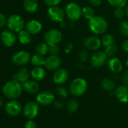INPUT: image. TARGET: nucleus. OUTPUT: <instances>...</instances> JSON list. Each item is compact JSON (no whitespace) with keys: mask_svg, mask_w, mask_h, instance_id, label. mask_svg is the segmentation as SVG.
Returning <instances> with one entry per match:
<instances>
[{"mask_svg":"<svg viewBox=\"0 0 128 128\" xmlns=\"http://www.w3.org/2000/svg\"><path fill=\"white\" fill-rule=\"evenodd\" d=\"M25 28L26 30H27L30 34L36 35L42 31V24L40 21L37 20H31L26 24Z\"/></svg>","mask_w":128,"mask_h":128,"instance_id":"nucleus-18","label":"nucleus"},{"mask_svg":"<svg viewBox=\"0 0 128 128\" xmlns=\"http://www.w3.org/2000/svg\"><path fill=\"white\" fill-rule=\"evenodd\" d=\"M114 42H115V39H114V36L112 35H110V34L104 35L101 38L102 45H103L106 48L111 45V44H114Z\"/></svg>","mask_w":128,"mask_h":128,"instance_id":"nucleus-29","label":"nucleus"},{"mask_svg":"<svg viewBox=\"0 0 128 128\" xmlns=\"http://www.w3.org/2000/svg\"><path fill=\"white\" fill-rule=\"evenodd\" d=\"M114 95L119 102L122 103L128 102V86L120 85L115 89Z\"/></svg>","mask_w":128,"mask_h":128,"instance_id":"nucleus-17","label":"nucleus"},{"mask_svg":"<svg viewBox=\"0 0 128 128\" xmlns=\"http://www.w3.org/2000/svg\"><path fill=\"white\" fill-rule=\"evenodd\" d=\"M62 39V32L56 29L48 30L44 35V42L48 45L58 44Z\"/></svg>","mask_w":128,"mask_h":128,"instance_id":"nucleus-8","label":"nucleus"},{"mask_svg":"<svg viewBox=\"0 0 128 128\" xmlns=\"http://www.w3.org/2000/svg\"><path fill=\"white\" fill-rule=\"evenodd\" d=\"M108 67L113 73H119L123 70V64L117 57H112L108 60Z\"/></svg>","mask_w":128,"mask_h":128,"instance_id":"nucleus-19","label":"nucleus"},{"mask_svg":"<svg viewBox=\"0 0 128 128\" xmlns=\"http://www.w3.org/2000/svg\"><path fill=\"white\" fill-rule=\"evenodd\" d=\"M108 2L113 7L116 8H124L126 6L128 0H107Z\"/></svg>","mask_w":128,"mask_h":128,"instance_id":"nucleus-31","label":"nucleus"},{"mask_svg":"<svg viewBox=\"0 0 128 128\" xmlns=\"http://www.w3.org/2000/svg\"><path fill=\"white\" fill-rule=\"evenodd\" d=\"M121 80H122V82L124 85L128 86V70L125 71L123 73L122 77H121Z\"/></svg>","mask_w":128,"mask_h":128,"instance_id":"nucleus-41","label":"nucleus"},{"mask_svg":"<svg viewBox=\"0 0 128 128\" xmlns=\"http://www.w3.org/2000/svg\"><path fill=\"white\" fill-rule=\"evenodd\" d=\"M107 58L108 56L105 52L96 51L92 55L90 58V64L94 68H101L106 64Z\"/></svg>","mask_w":128,"mask_h":128,"instance_id":"nucleus-12","label":"nucleus"},{"mask_svg":"<svg viewBox=\"0 0 128 128\" xmlns=\"http://www.w3.org/2000/svg\"><path fill=\"white\" fill-rule=\"evenodd\" d=\"M69 79V72L65 69H58L53 75V81L55 84L62 85Z\"/></svg>","mask_w":128,"mask_h":128,"instance_id":"nucleus-14","label":"nucleus"},{"mask_svg":"<svg viewBox=\"0 0 128 128\" xmlns=\"http://www.w3.org/2000/svg\"><path fill=\"white\" fill-rule=\"evenodd\" d=\"M23 85L18 81L12 80L7 82L2 88L4 96L11 100H15L20 96L23 91Z\"/></svg>","mask_w":128,"mask_h":128,"instance_id":"nucleus-1","label":"nucleus"},{"mask_svg":"<svg viewBox=\"0 0 128 128\" xmlns=\"http://www.w3.org/2000/svg\"><path fill=\"white\" fill-rule=\"evenodd\" d=\"M114 15L118 19L123 18L125 15L124 9H123V8H116L114 10Z\"/></svg>","mask_w":128,"mask_h":128,"instance_id":"nucleus-35","label":"nucleus"},{"mask_svg":"<svg viewBox=\"0 0 128 128\" xmlns=\"http://www.w3.org/2000/svg\"><path fill=\"white\" fill-rule=\"evenodd\" d=\"M78 57L82 62H85L88 58V53L85 50H82L80 51V53L78 54Z\"/></svg>","mask_w":128,"mask_h":128,"instance_id":"nucleus-38","label":"nucleus"},{"mask_svg":"<svg viewBox=\"0 0 128 128\" xmlns=\"http://www.w3.org/2000/svg\"><path fill=\"white\" fill-rule=\"evenodd\" d=\"M56 94L60 98H66L68 96V91L66 88H64L62 86H60L56 88Z\"/></svg>","mask_w":128,"mask_h":128,"instance_id":"nucleus-34","label":"nucleus"},{"mask_svg":"<svg viewBox=\"0 0 128 128\" xmlns=\"http://www.w3.org/2000/svg\"><path fill=\"white\" fill-rule=\"evenodd\" d=\"M122 48L125 52L128 53V39H126L124 42V43L122 44Z\"/></svg>","mask_w":128,"mask_h":128,"instance_id":"nucleus-43","label":"nucleus"},{"mask_svg":"<svg viewBox=\"0 0 128 128\" xmlns=\"http://www.w3.org/2000/svg\"><path fill=\"white\" fill-rule=\"evenodd\" d=\"M88 90V82L82 78H75L70 87L71 94L75 96H82Z\"/></svg>","mask_w":128,"mask_h":128,"instance_id":"nucleus-3","label":"nucleus"},{"mask_svg":"<svg viewBox=\"0 0 128 128\" xmlns=\"http://www.w3.org/2000/svg\"><path fill=\"white\" fill-rule=\"evenodd\" d=\"M31 77L36 82H41L44 79L46 76V72L42 66L35 67L31 71Z\"/></svg>","mask_w":128,"mask_h":128,"instance_id":"nucleus-22","label":"nucleus"},{"mask_svg":"<svg viewBox=\"0 0 128 128\" xmlns=\"http://www.w3.org/2000/svg\"><path fill=\"white\" fill-rule=\"evenodd\" d=\"M5 110L9 116L16 117L22 112L23 108L21 104L18 101L12 100L6 104Z\"/></svg>","mask_w":128,"mask_h":128,"instance_id":"nucleus-10","label":"nucleus"},{"mask_svg":"<svg viewBox=\"0 0 128 128\" xmlns=\"http://www.w3.org/2000/svg\"><path fill=\"white\" fill-rule=\"evenodd\" d=\"M119 30L123 36L128 37V21L127 20H124L120 24Z\"/></svg>","mask_w":128,"mask_h":128,"instance_id":"nucleus-33","label":"nucleus"},{"mask_svg":"<svg viewBox=\"0 0 128 128\" xmlns=\"http://www.w3.org/2000/svg\"><path fill=\"white\" fill-rule=\"evenodd\" d=\"M0 38H1L2 43L6 47H12L17 41L16 36L14 32L11 30L3 31L0 35Z\"/></svg>","mask_w":128,"mask_h":128,"instance_id":"nucleus-15","label":"nucleus"},{"mask_svg":"<svg viewBox=\"0 0 128 128\" xmlns=\"http://www.w3.org/2000/svg\"><path fill=\"white\" fill-rule=\"evenodd\" d=\"M36 54L42 55V56H45L48 54V51H49V45L44 42V43H40L37 45L36 48Z\"/></svg>","mask_w":128,"mask_h":128,"instance_id":"nucleus-28","label":"nucleus"},{"mask_svg":"<svg viewBox=\"0 0 128 128\" xmlns=\"http://www.w3.org/2000/svg\"><path fill=\"white\" fill-rule=\"evenodd\" d=\"M126 66L128 67V57H127V60H126Z\"/></svg>","mask_w":128,"mask_h":128,"instance_id":"nucleus-48","label":"nucleus"},{"mask_svg":"<svg viewBox=\"0 0 128 128\" xmlns=\"http://www.w3.org/2000/svg\"><path fill=\"white\" fill-rule=\"evenodd\" d=\"M48 18L56 23H61L64 21L66 13L61 8L56 6H50L47 12Z\"/></svg>","mask_w":128,"mask_h":128,"instance_id":"nucleus-6","label":"nucleus"},{"mask_svg":"<svg viewBox=\"0 0 128 128\" xmlns=\"http://www.w3.org/2000/svg\"><path fill=\"white\" fill-rule=\"evenodd\" d=\"M54 107L60 109V108H62L63 105H62V102L61 101H54Z\"/></svg>","mask_w":128,"mask_h":128,"instance_id":"nucleus-44","label":"nucleus"},{"mask_svg":"<svg viewBox=\"0 0 128 128\" xmlns=\"http://www.w3.org/2000/svg\"><path fill=\"white\" fill-rule=\"evenodd\" d=\"M124 12H125V15L128 17V6H125V8H124Z\"/></svg>","mask_w":128,"mask_h":128,"instance_id":"nucleus-46","label":"nucleus"},{"mask_svg":"<svg viewBox=\"0 0 128 128\" xmlns=\"http://www.w3.org/2000/svg\"><path fill=\"white\" fill-rule=\"evenodd\" d=\"M30 76H31V73L30 72L28 69L23 67L20 69L19 71L13 76V79L23 84L29 80Z\"/></svg>","mask_w":128,"mask_h":128,"instance_id":"nucleus-20","label":"nucleus"},{"mask_svg":"<svg viewBox=\"0 0 128 128\" xmlns=\"http://www.w3.org/2000/svg\"><path fill=\"white\" fill-rule=\"evenodd\" d=\"M72 48H73V46H72V44H68L66 45V51H67V52H68V50L71 51V50H72Z\"/></svg>","mask_w":128,"mask_h":128,"instance_id":"nucleus-45","label":"nucleus"},{"mask_svg":"<svg viewBox=\"0 0 128 128\" xmlns=\"http://www.w3.org/2000/svg\"><path fill=\"white\" fill-rule=\"evenodd\" d=\"M89 3L93 7H99L101 6L102 0H88Z\"/></svg>","mask_w":128,"mask_h":128,"instance_id":"nucleus-42","label":"nucleus"},{"mask_svg":"<svg viewBox=\"0 0 128 128\" xmlns=\"http://www.w3.org/2000/svg\"><path fill=\"white\" fill-rule=\"evenodd\" d=\"M55 101V96L54 94L48 90H44L38 94L36 96V102L42 106H49L54 103Z\"/></svg>","mask_w":128,"mask_h":128,"instance_id":"nucleus-9","label":"nucleus"},{"mask_svg":"<svg viewBox=\"0 0 128 128\" xmlns=\"http://www.w3.org/2000/svg\"><path fill=\"white\" fill-rule=\"evenodd\" d=\"M31 60V55L29 52L22 50L16 53L12 56V62L17 66H25L28 64Z\"/></svg>","mask_w":128,"mask_h":128,"instance_id":"nucleus-11","label":"nucleus"},{"mask_svg":"<svg viewBox=\"0 0 128 128\" xmlns=\"http://www.w3.org/2000/svg\"><path fill=\"white\" fill-rule=\"evenodd\" d=\"M2 106H3V100L1 97H0V108H1Z\"/></svg>","mask_w":128,"mask_h":128,"instance_id":"nucleus-47","label":"nucleus"},{"mask_svg":"<svg viewBox=\"0 0 128 128\" xmlns=\"http://www.w3.org/2000/svg\"><path fill=\"white\" fill-rule=\"evenodd\" d=\"M44 3L48 6H56L60 4L62 0H44Z\"/></svg>","mask_w":128,"mask_h":128,"instance_id":"nucleus-37","label":"nucleus"},{"mask_svg":"<svg viewBox=\"0 0 128 128\" xmlns=\"http://www.w3.org/2000/svg\"><path fill=\"white\" fill-rule=\"evenodd\" d=\"M39 111V104L37 102L33 101L27 102L23 108V113L27 119L36 118L38 116Z\"/></svg>","mask_w":128,"mask_h":128,"instance_id":"nucleus-7","label":"nucleus"},{"mask_svg":"<svg viewBox=\"0 0 128 128\" xmlns=\"http://www.w3.org/2000/svg\"><path fill=\"white\" fill-rule=\"evenodd\" d=\"M118 46L115 45L114 44H111V45L106 47L104 52L106 53V56L108 57L112 58V57H114V56L116 55V54L118 53Z\"/></svg>","mask_w":128,"mask_h":128,"instance_id":"nucleus-30","label":"nucleus"},{"mask_svg":"<svg viewBox=\"0 0 128 128\" xmlns=\"http://www.w3.org/2000/svg\"><path fill=\"white\" fill-rule=\"evenodd\" d=\"M7 22H8V19L6 18V17L2 13H0V29L4 27L7 24Z\"/></svg>","mask_w":128,"mask_h":128,"instance_id":"nucleus-40","label":"nucleus"},{"mask_svg":"<svg viewBox=\"0 0 128 128\" xmlns=\"http://www.w3.org/2000/svg\"><path fill=\"white\" fill-rule=\"evenodd\" d=\"M60 52V48L57 44H54V45H49V51L50 55H58Z\"/></svg>","mask_w":128,"mask_h":128,"instance_id":"nucleus-36","label":"nucleus"},{"mask_svg":"<svg viewBox=\"0 0 128 128\" xmlns=\"http://www.w3.org/2000/svg\"><path fill=\"white\" fill-rule=\"evenodd\" d=\"M30 62L35 67L42 66H44L45 59L44 58V56H42V55L36 54L31 57Z\"/></svg>","mask_w":128,"mask_h":128,"instance_id":"nucleus-25","label":"nucleus"},{"mask_svg":"<svg viewBox=\"0 0 128 128\" xmlns=\"http://www.w3.org/2000/svg\"><path fill=\"white\" fill-rule=\"evenodd\" d=\"M32 34L27 30H23L18 32V40L22 44H29L32 41Z\"/></svg>","mask_w":128,"mask_h":128,"instance_id":"nucleus-24","label":"nucleus"},{"mask_svg":"<svg viewBox=\"0 0 128 128\" xmlns=\"http://www.w3.org/2000/svg\"><path fill=\"white\" fill-rule=\"evenodd\" d=\"M82 16L87 19L90 20L95 16V12L94 9L91 6H85L82 8Z\"/></svg>","mask_w":128,"mask_h":128,"instance_id":"nucleus-27","label":"nucleus"},{"mask_svg":"<svg viewBox=\"0 0 128 128\" xmlns=\"http://www.w3.org/2000/svg\"><path fill=\"white\" fill-rule=\"evenodd\" d=\"M88 27L91 32L95 35L100 36L106 33L108 29V24L107 20L100 16H94L89 20Z\"/></svg>","mask_w":128,"mask_h":128,"instance_id":"nucleus-2","label":"nucleus"},{"mask_svg":"<svg viewBox=\"0 0 128 128\" xmlns=\"http://www.w3.org/2000/svg\"><path fill=\"white\" fill-rule=\"evenodd\" d=\"M62 60L58 55H50L45 59L44 66L47 70L54 71L60 69Z\"/></svg>","mask_w":128,"mask_h":128,"instance_id":"nucleus-13","label":"nucleus"},{"mask_svg":"<svg viewBox=\"0 0 128 128\" xmlns=\"http://www.w3.org/2000/svg\"><path fill=\"white\" fill-rule=\"evenodd\" d=\"M100 85H101L102 89H104L105 90H107V91L113 90L114 89V87H115L114 82L112 79H109V78H103L101 81Z\"/></svg>","mask_w":128,"mask_h":128,"instance_id":"nucleus-26","label":"nucleus"},{"mask_svg":"<svg viewBox=\"0 0 128 128\" xmlns=\"http://www.w3.org/2000/svg\"><path fill=\"white\" fill-rule=\"evenodd\" d=\"M78 108V102L76 100H70L67 103V109L70 113H75Z\"/></svg>","mask_w":128,"mask_h":128,"instance_id":"nucleus-32","label":"nucleus"},{"mask_svg":"<svg viewBox=\"0 0 128 128\" xmlns=\"http://www.w3.org/2000/svg\"><path fill=\"white\" fill-rule=\"evenodd\" d=\"M101 45V39L96 36H88L84 41V46L90 50H97Z\"/></svg>","mask_w":128,"mask_h":128,"instance_id":"nucleus-16","label":"nucleus"},{"mask_svg":"<svg viewBox=\"0 0 128 128\" xmlns=\"http://www.w3.org/2000/svg\"><path fill=\"white\" fill-rule=\"evenodd\" d=\"M24 128H37V125L33 119H28V120L25 123Z\"/></svg>","mask_w":128,"mask_h":128,"instance_id":"nucleus-39","label":"nucleus"},{"mask_svg":"<svg viewBox=\"0 0 128 128\" xmlns=\"http://www.w3.org/2000/svg\"><path fill=\"white\" fill-rule=\"evenodd\" d=\"M66 16L71 21H77L82 17V8L76 2H70L65 8Z\"/></svg>","mask_w":128,"mask_h":128,"instance_id":"nucleus-4","label":"nucleus"},{"mask_svg":"<svg viewBox=\"0 0 128 128\" xmlns=\"http://www.w3.org/2000/svg\"><path fill=\"white\" fill-rule=\"evenodd\" d=\"M24 7L27 12L33 14L38 9V2L37 0H24Z\"/></svg>","mask_w":128,"mask_h":128,"instance_id":"nucleus-23","label":"nucleus"},{"mask_svg":"<svg viewBox=\"0 0 128 128\" xmlns=\"http://www.w3.org/2000/svg\"><path fill=\"white\" fill-rule=\"evenodd\" d=\"M23 89L28 94H36L39 90V84L36 81H27L22 84Z\"/></svg>","mask_w":128,"mask_h":128,"instance_id":"nucleus-21","label":"nucleus"},{"mask_svg":"<svg viewBox=\"0 0 128 128\" xmlns=\"http://www.w3.org/2000/svg\"><path fill=\"white\" fill-rule=\"evenodd\" d=\"M8 27L14 32H19L25 27V21L24 18L18 14H13L8 18Z\"/></svg>","mask_w":128,"mask_h":128,"instance_id":"nucleus-5","label":"nucleus"}]
</instances>
